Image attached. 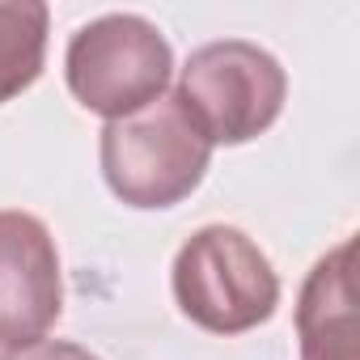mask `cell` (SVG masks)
<instances>
[{"mask_svg":"<svg viewBox=\"0 0 360 360\" xmlns=\"http://www.w3.org/2000/svg\"><path fill=\"white\" fill-rule=\"evenodd\" d=\"M174 301L208 335H246L280 305V276L271 259L233 225L195 229L174 255Z\"/></svg>","mask_w":360,"mask_h":360,"instance_id":"cell-1","label":"cell"},{"mask_svg":"<svg viewBox=\"0 0 360 360\" xmlns=\"http://www.w3.org/2000/svg\"><path fill=\"white\" fill-rule=\"evenodd\" d=\"M102 174L127 208H174L208 174L212 144L195 131L174 94L102 127Z\"/></svg>","mask_w":360,"mask_h":360,"instance_id":"cell-2","label":"cell"},{"mask_svg":"<svg viewBox=\"0 0 360 360\" xmlns=\"http://www.w3.org/2000/svg\"><path fill=\"white\" fill-rule=\"evenodd\" d=\"M288 77L271 51L246 39H221L191 51L178 77V106L208 144H246L284 110Z\"/></svg>","mask_w":360,"mask_h":360,"instance_id":"cell-3","label":"cell"},{"mask_svg":"<svg viewBox=\"0 0 360 360\" xmlns=\"http://www.w3.org/2000/svg\"><path fill=\"white\" fill-rule=\"evenodd\" d=\"M64 77L85 110L115 123L165 98V85L174 77V51L148 18L106 13L72 34Z\"/></svg>","mask_w":360,"mask_h":360,"instance_id":"cell-4","label":"cell"},{"mask_svg":"<svg viewBox=\"0 0 360 360\" xmlns=\"http://www.w3.org/2000/svg\"><path fill=\"white\" fill-rule=\"evenodd\" d=\"M60 309L64 280L51 229L30 212H0V347L47 339Z\"/></svg>","mask_w":360,"mask_h":360,"instance_id":"cell-5","label":"cell"},{"mask_svg":"<svg viewBox=\"0 0 360 360\" xmlns=\"http://www.w3.org/2000/svg\"><path fill=\"white\" fill-rule=\"evenodd\" d=\"M352 271H356V238H343L309 267L297 297L301 360H360Z\"/></svg>","mask_w":360,"mask_h":360,"instance_id":"cell-6","label":"cell"},{"mask_svg":"<svg viewBox=\"0 0 360 360\" xmlns=\"http://www.w3.org/2000/svg\"><path fill=\"white\" fill-rule=\"evenodd\" d=\"M51 13L39 0H0V106L43 77Z\"/></svg>","mask_w":360,"mask_h":360,"instance_id":"cell-7","label":"cell"},{"mask_svg":"<svg viewBox=\"0 0 360 360\" xmlns=\"http://www.w3.org/2000/svg\"><path fill=\"white\" fill-rule=\"evenodd\" d=\"M0 360H102V356H94L89 347L68 343V339H39V343L13 347V352H0Z\"/></svg>","mask_w":360,"mask_h":360,"instance_id":"cell-8","label":"cell"}]
</instances>
